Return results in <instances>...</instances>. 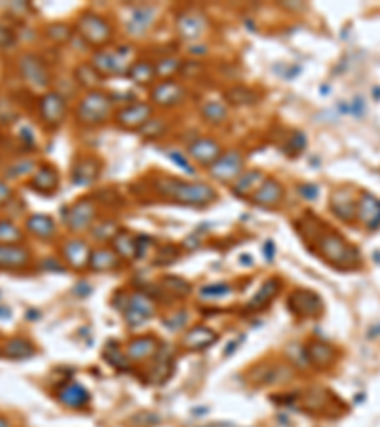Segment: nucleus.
Masks as SVG:
<instances>
[{
	"label": "nucleus",
	"instance_id": "obj_1",
	"mask_svg": "<svg viewBox=\"0 0 380 427\" xmlns=\"http://www.w3.org/2000/svg\"><path fill=\"white\" fill-rule=\"evenodd\" d=\"M152 186L162 197L190 207H204L217 200V192L211 184L190 183L177 177H160Z\"/></svg>",
	"mask_w": 380,
	"mask_h": 427
},
{
	"label": "nucleus",
	"instance_id": "obj_2",
	"mask_svg": "<svg viewBox=\"0 0 380 427\" xmlns=\"http://www.w3.org/2000/svg\"><path fill=\"white\" fill-rule=\"evenodd\" d=\"M314 244L318 245L319 253L326 258V262L335 266L337 270L352 271L360 268V251L348 241L346 237L340 236L335 228L323 226L321 234L314 237Z\"/></svg>",
	"mask_w": 380,
	"mask_h": 427
},
{
	"label": "nucleus",
	"instance_id": "obj_3",
	"mask_svg": "<svg viewBox=\"0 0 380 427\" xmlns=\"http://www.w3.org/2000/svg\"><path fill=\"white\" fill-rule=\"evenodd\" d=\"M115 110L112 105V97L107 91L101 89H94L82 97L75 109L76 122L86 128H95V126H101L109 120Z\"/></svg>",
	"mask_w": 380,
	"mask_h": 427
},
{
	"label": "nucleus",
	"instance_id": "obj_4",
	"mask_svg": "<svg viewBox=\"0 0 380 427\" xmlns=\"http://www.w3.org/2000/svg\"><path fill=\"white\" fill-rule=\"evenodd\" d=\"M76 33L82 40L92 47H105L112 40L115 36V29L110 25V21L103 15L95 14V12H86L78 17L76 23Z\"/></svg>",
	"mask_w": 380,
	"mask_h": 427
},
{
	"label": "nucleus",
	"instance_id": "obj_5",
	"mask_svg": "<svg viewBox=\"0 0 380 427\" xmlns=\"http://www.w3.org/2000/svg\"><path fill=\"white\" fill-rule=\"evenodd\" d=\"M92 65L95 70L103 76V78H109V76H126L128 75L129 67H131V50L126 46L120 47H101L97 50L92 57Z\"/></svg>",
	"mask_w": 380,
	"mask_h": 427
},
{
	"label": "nucleus",
	"instance_id": "obj_6",
	"mask_svg": "<svg viewBox=\"0 0 380 427\" xmlns=\"http://www.w3.org/2000/svg\"><path fill=\"white\" fill-rule=\"evenodd\" d=\"M210 177L213 181L223 184H234L238 177L245 171V158L240 150H228L223 152L217 162L207 167Z\"/></svg>",
	"mask_w": 380,
	"mask_h": 427
},
{
	"label": "nucleus",
	"instance_id": "obj_7",
	"mask_svg": "<svg viewBox=\"0 0 380 427\" xmlns=\"http://www.w3.org/2000/svg\"><path fill=\"white\" fill-rule=\"evenodd\" d=\"M95 218H97V204L92 197H80L65 211L63 223L68 228V232L80 234V232L88 230Z\"/></svg>",
	"mask_w": 380,
	"mask_h": 427
},
{
	"label": "nucleus",
	"instance_id": "obj_8",
	"mask_svg": "<svg viewBox=\"0 0 380 427\" xmlns=\"http://www.w3.org/2000/svg\"><path fill=\"white\" fill-rule=\"evenodd\" d=\"M17 68H20L21 78L34 89H46L52 82L50 68L36 54L21 55L20 61H17Z\"/></svg>",
	"mask_w": 380,
	"mask_h": 427
},
{
	"label": "nucleus",
	"instance_id": "obj_9",
	"mask_svg": "<svg viewBox=\"0 0 380 427\" xmlns=\"http://www.w3.org/2000/svg\"><path fill=\"white\" fill-rule=\"evenodd\" d=\"M152 105L150 103L136 101L129 103L122 109H118L115 112V122L122 129H129V131H141L147 123L152 120Z\"/></svg>",
	"mask_w": 380,
	"mask_h": 427
},
{
	"label": "nucleus",
	"instance_id": "obj_10",
	"mask_svg": "<svg viewBox=\"0 0 380 427\" xmlns=\"http://www.w3.org/2000/svg\"><path fill=\"white\" fill-rule=\"evenodd\" d=\"M156 313V306L150 300L149 294L145 292H131L126 302V310H124V317L129 327H141L149 321L152 315Z\"/></svg>",
	"mask_w": 380,
	"mask_h": 427
},
{
	"label": "nucleus",
	"instance_id": "obj_11",
	"mask_svg": "<svg viewBox=\"0 0 380 427\" xmlns=\"http://www.w3.org/2000/svg\"><path fill=\"white\" fill-rule=\"evenodd\" d=\"M38 114L48 128H59L67 116V101L59 91H46L38 101Z\"/></svg>",
	"mask_w": 380,
	"mask_h": 427
},
{
	"label": "nucleus",
	"instance_id": "obj_12",
	"mask_svg": "<svg viewBox=\"0 0 380 427\" xmlns=\"http://www.w3.org/2000/svg\"><path fill=\"white\" fill-rule=\"evenodd\" d=\"M184 97H187V89L177 80H160L150 88V101L154 107H162V109L181 105Z\"/></svg>",
	"mask_w": 380,
	"mask_h": 427
},
{
	"label": "nucleus",
	"instance_id": "obj_13",
	"mask_svg": "<svg viewBox=\"0 0 380 427\" xmlns=\"http://www.w3.org/2000/svg\"><path fill=\"white\" fill-rule=\"evenodd\" d=\"M356 220L369 232L380 228V200L367 190H361L356 200Z\"/></svg>",
	"mask_w": 380,
	"mask_h": 427
},
{
	"label": "nucleus",
	"instance_id": "obj_14",
	"mask_svg": "<svg viewBox=\"0 0 380 427\" xmlns=\"http://www.w3.org/2000/svg\"><path fill=\"white\" fill-rule=\"evenodd\" d=\"M175 27L181 38L189 42H198L207 31V20L198 10H184L177 15Z\"/></svg>",
	"mask_w": 380,
	"mask_h": 427
},
{
	"label": "nucleus",
	"instance_id": "obj_15",
	"mask_svg": "<svg viewBox=\"0 0 380 427\" xmlns=\"http://www.w3.org/2000/svg\"><path fill=\"white\" fill-rule=\"evenodd\" d=\"M221 154H223L221 144L211 137H198L187 149V158H192L202 167H211L221 158Z\"/></svg>",
	"mask_w": 380,
	"mask_h": 427
},
{
	"label": "nucleus",
	"instance_id": "obj_16",
	"mask_svg": "<svg viewBox=\"0 0 380 427\" xmlns=\"http://www.w3.org/2000/svg\"><path fill=\"white\" fill-rule=\"evenodd\" d=\"M61 255L63 260L68 264V268L82 271L89 266L92 247L88 245V241H84L80 237H73V239H67V241L63 244Z\"/></svg>",
	"mask_w": 380,
	"mask_h": 427
},
{
	"label": "nucleus",
	"instance_id": "obj_17",
	"mask_svg": "<svg viewBox=\"0 0 380 427\" xmlns=\"http://www.w3.org/2000/svg\"><path fill=\"white\" fill-rule=\"evenodd\" d=\"M289 308L293 310L295 315L306 319V317H319L323 313V302L316 292L310 291H295L289 297Z\"/></svg>",
	"mask_w": 380,
	"mask_h": 427
},
{
	"label": "nucleus",
	"instance_id": "obj_18",
	"mask_svg": "<svg viewBox=\"0 0 380 427\" xmlns=\"http://www.w3.org/2000/svg\"><path fill=\"white\" fill-rule=\"evenodd\" d=\"M29 186L34 192L42 194V196H52L59 188V173H57L54 165L42 163V165H38V170L34 171L33 177H31Z\"/></svg>",
	"mask_w": 380,
	"mask_h": 427
},
{
	"label": "nucleus",
	"instance_id": "obj_19",
	"mask_svg": "<svg viewBox=\"0 0 380 427\" xmlns=\"http://www.w3.org/2000/svg\"><path fill=\"white\" fill-rule=\"evenodd\" d=\"M31 264V253L23 245L0 244V270H25Z\"/></svg>",
	"mask_w": 380,
	"mask_h": 427
},
{
	"label": "nucleus",
	"instance_id": "obj_20",
	"mask_svg": "<svg viewBox=\"0 0 380 427\" xmlns=\"http://www.w3.org/2000/svg\"><path fill=\"white\" fill-rule=\"evenodd\" d=\"M160 352V342H158L156 336L152 334H147V336H137V338L129 340L128 346H126V357L129 361H136V363H141V361H149L152 359L154 355H158Z\"/></svg>",
	"mask_w": 380,
	"mask_h": 427
},
{
	"label": "nucleus",
	"instance_id": "obj_21",
	"mask_svg": "<svg viewBox=\"0 0 380 427\" xmlns=\"http://www.w3.org/2000/svg\"><path fill=\"white\" fill-rule=\"evenodd\" d=\"M356 200L352 188H339L331 196V211L332 215L340 218L342 223H353L356 220Z\"/></svg>",
	"mask_w": 380,
	"mask_h": 427
},
{
	"label": "nucleus",
	"instance_id": "obj_22",
	"mask_svg": "<svg viewBox=\"0 0 380 427\" xmlns=\"http://www.w3.org/2000/svg\"><path fill=\"white\" fill-rule=\"evenodd\" d=\"M156 21V8L152 6H139L129 12V17L126 21V31L131 36H145L149 33L150 27Z\"/></svg>",
	"mask_w": 380,
	"mask_h": 427
},
{
	"label": "nucleus",
	"instance_id": "obj_23",
	"mask_svg": "<svg viewBox=\"0 0 380 427\" xmlns=\"http://www.w3.org/2000/svg\"><path fill=\"white\" fill-rule=\"evenodd\" d=\"M253 204L258 207H265V209H276L282 202H284V186L276 181V179H268L261 184V188L253 194L251 197Z\"/></svg>",
	"mask_w": 380,
	"mask_h": 427
},
{
	"label": "nucleus",
	"instance_id": "obj_24",
	"mask_svg": "<svg viewBox=\"0 0 380 427\" xmlns=\"http://www.w3.org/2000/svg\"><path fill=\"white\" fill-rule=\"evenodd\" d=\"M101 175V163L94 156H84L75 163L71 179L76 186H92Z\"/></svg>",
	"mask_w": 380,
	"mask_h": 427
},
{
	"label": "nucleus",
	"instance_id": "obj_25",
	"mask_svg": "<svg viewBox=\"0 0 380 427\" xmlns=\"http://www.w3.org/2000/svg\"><path fill=\"white\" fill-rule=\"evenodd\" d=\"M55 397L61 403L63 407L67 408H82L86 407L89 403V394L76 382H67L63 384L57 391H55Z\"/></svg>",
	"mask_w": 380,
	"mask_h": 427
},
{
	"label": "nucleus",
	"instance_id": "obj_26",
	"mask_svg": "<svg viewBox=\"0 0 380 427\" xmlns=\"http://www.w3.org/2000/svg\"><path fill=\"white\" fill-rule=\"evenodd\" d=\"M217 342V334L211 331L210 327H192L187 334L183 336V346L190 352H202L207 350Z\"/></svg>",
	"mask_w": 380,
	"mask_h": 427
},
{
	"label": "nucleus",
	"instance_id": "obj_27",
	"mask_svg": "<svg viewBox=\"0 0 380 427\" xmlns=\"http://www.w3.org/2000/svg\"><path fill=\"white\" fill-rule=\"evenodd\" d=\"M265 181L266 175L261 170H245L242 175L238 177L236 183L232 184V192L238 197H251Z\"/></svg>",
	"mask_w": 380,
	"mask_h": 427
},
{
	"label": "nucleus",
	"instance_id": "obj_28",
	"mask_svg": "<svg viewBox=\"0 0 380 427\" xmlns=\"http://www.w3.org/2000/svg\"><path fill=\"white\" fill-rule=\"evenodd\" d=\"M306 357L316 368H329L337 359V352L321 340H314L306 347Z\"/></svg>",
	"mask_w": 380,
	"mask_h": 427
},
{
	"label": "nucleus",
	"instance_id": "obj_29",
	"mask_svg": "<svg viewBox=\"0 0 380 427\" xmlns=\"http://www.w3.org/2000/svg\"><path fill=\"white\" fill-rule=\"evenodd\" d=\"M25 228L31 236L38 237L42 241H48L55 236V223L54 218L48 217L44 213H36V215H31L25 223Z\"/></svg>",
	"mask_w": 380,
	"mask_h": 427
},
{
	"label": "nucleus",
	"instance_id": "obj_30",
	"mask_svg": "<svg viewBox=\"0 0 380 427\" xmlns=\"http://www.w3.org/2000/svg\"><path fill=\"white\" fill-rule=\"evenodd\" d=\"M89 270L92 271H115L120 268V257L110 249H95L89 258Z\"/></svg>",
	"mask_w": 380,
	"mask_h": 427
},
{
	"label": "nucleus",
	"instance_id": "obj_31",
	"mask_svg": "<svg viewBox=\"0 0 380 427\" xmlns=\"http://www.w3.org/2000/svg\"><path fill=\"white\" fill-rule=\"evenodd\" d=\"M129 80L137 84V86H150L156 80V73H154V63L150 61H133L129 67L128 75Z\"/></svg>",
	"mask_w": 380,
	"mask_h": 427
},
{
	"label": "nucleus",
	"instance_id": "obj_32",
	"mask_svg": "<svg viewBox=\"0 0 380 427\" xmlns=\"http://www.w3.org/2000/svg\"><path fill=\"white\" fill-rule=\"evenodd\" d=\"M112 251L120 258H137V237L129 236L126 230H118L112 239Z\"/></svg>",
	"mask_w": 380,
	"mask_h": 427
},
{
	"label": "nucleus",
	"instance_id": "obj_33",
	"mask_svg": "<svg viewBox=\"0 0 380 427\" xmlns=\"http://www.w3.org/2000/svg\"><path fill=\"white\" fill-rule=\"evenodd\" d=\"M36 350L34 346L29 342L27 338H21V336H15V338H10L4 346V355L10 357V359H29L33 357Z\"/></svg>",
	"mask_w": 380,
	"mask_h": 427
},
{
	"label": "nucleus",
	"instance_id": "obj_34",
	"mask_svg": "<svg viewBox=\"0 0 380 427\" xmlns=\"http://www.w3.org/2000/svg\"><path fill=\"white\" fill-rule=\"evenodd\" d=\"M184 63L175 57V55H170V57H162L160 61L154 63V73H156V80H173V76H177L181 70H183Z\"/></svg>",
	"mask_w": 380,
	"mask_h": 427
},
{
	"label": "nucleus",
	"instance_id": "obj_35",
	"mask_svg": "<svg viewBox=\"0 0 380 427\" xmlns=\"http://www.w3.org/2000/svg\"><path fill=\"white\" fill-rule=\"evenodd\" d=\"M278 291H279L278 279H270V281H266V283L263 285V289L255 294V299L247 304V308L253 310V312H255V310H263L265 306H268L272 300L276 299Z\"/></svg>",
	"mask_w": 380,
	"mask_h": 427
},
{
	"label": "nucleus",
	"instance_id": "obj_36",
	"mask_svg": "<svg viewBox=\"0 0 380 427\" xmlns=\"http://www.w3.org/2000/svg\"><path fill=\"white\" fill-rule=\"evenodd\" d=\"M75 78L82 88H88L89 91H94V89L99 86V82L105 80V78L95 70L92 63H82V65H78L75 70Z\"/></svg>",
	"mask_w": 380,
	"mask_h": 427
},
{
	"label": "nucleus",
	"instance_id": "obj_37",
	"mask_svg": "<svg viewBox=\"0 0 380 427\" xmlns=\"http://www.w3.org/2000/svg\"><path fill=\"white\" fill-rule=\"evenodd\" d=\"M23 241V232L17 224L8 218H0V244L20 245Z\"/></svg>",
	"mask_w": 380,
	"mask_h": 427
},
{
	"label": "nucleus",
	"instance_id": "obj_38",
	"mask_svg": "<svg viewBox=\"0 0 380 427\" xmlns=\"http://www.w3.org/2000/svg\"><path fill=\"white\" fill-rule=\"evenodd\" d=\"M202 116L210 123H223L228 118V109L224 107L223 103L210 101L202 107Z\"/></svg>",
	"mask_w": 380,
	"mask_h": 427
},
{
	"label": "nucleus",
	"instance_id": "obj_39",
	"mask_svg": "<svg viewBox=\"0 0 380 427\" xmlns=\"http://www.w3.org/2000/svg\"><path fill=\"white\" fill-rule=\"evenodd\" d=\"M226 99H228L231 105L245 107V105H251V103L257 101V95L249 88H232L226 91Z\"/></svg>",
	"mask_w": 380,
	"mask_h": 427
},
{
	"label": "nucleus",
	"instance_id": "obj_40",
	"mask_svg": "<svg viewBox=\"0 0 380 427\" xmlns=\"http://www.w3.org/2000/svg\"><path fill=\"white\" fill-rule=\"evenodd\" d=\"M46 34L50 40H54L55 44H65L67 40H71V27L65 25V23H54V25H48Z\"/></svg>",
	"mask_w": 380,
	"mask_h": 427
},
{
	"label": "nucleus",
	"instance_id": "obj_41",
	"mask_svg": "<svg viewBox=\"0 0 380 427\" xmlns=\"http://www.w3.org/2000/svg\"><path fill=\"white\" fill-rule=\"evenodd\" d=\"M36 170H38L36 162H33V160H21V162L6 167V177L17 179V177H23V175H33Z\"/></svg>",
	"mask_w": 380,
	"mask_h": 427
},
{
	"label": "nucleus",
	"instance_id": "obj_42",
	"mask_svg": "<svg viewBox=\"0 0 380 427\" xmlns=\"http://www.w3.org/2000/svg\"><path fill=\"white\" fill-rule=\"evenodd\" d=\"M163 287H166L168 291L173 292V294H179V297H187V294L190 292L189 283H187L184 279L173 278V276H170V278L163 279Z\"/></svg>",
	"mask_w": 380,
	"mask_h": 427
},
{
	"label": "nucleus",
	"instance_id": "obj_43",
	"mask_svg": "<svg viewBox=\"0 0 380 427\" xmlns=\"http://www.w3.org/2000/svg\"><path fill=\"white\" fill-rule=\"evenodd\" d=\"M231 292H232L231 285H224V283L207 285V287L202 289V299H223V297L231 294Z\"/></svg>",
	"mask_w": 380,
	"mask_h": 427
},
{
	"label": "nucleus",
	"instance_id": "obj_44",
	"mask_svg": "<svg viewBox=\"0 0 380 427\" xmlns=\"http://www.w3.org/2000/svg\"><path fill=\"white\" fill-rule=\"evenodd\" d=\"M15 33L4 23H0V50H8V47L15 46Z\"/></svg>",
	"mask_w": 380,
	"mask_h": 427
},
{
	"label": "nucleus",
	"instance_id": "obj_45",
	"mask_svg": "<svg viewBox=\"0 0 380 427\" xmlns=\"http://www.w3.org/2000/svg\"><path fill=\"white\" fill-rule=\"evenodd\" d=\"M163 129H166V123L152 122V120H150V122L141 129V133L147 137V139H158V137L163 133Z\"/></svg>",
	"mask_w": 380,
	"mask_h": 427
},
{
	"label": "nucleus",
	"instance_id": "obj_46",
	"mask_svg": "<svg viewBox=\"0 0 380 427\" xmlns=\"http://www.w3.org/2000/svg\"><path fill=\"white\" fill-rule=\"evenodd\" d=\"M187 321H189V315H187V313L177 312L175 315H171L170 319H166L163 325L168 327L170 331H179V329H183V327L187 325Z\"/></svg>",
	"mask_w": 380,
	"mask_h": 427
},
{
	"label": "nucleus",
	"instance_id": "obj_47",
	"mask_svg": "<svg viewBox=\"0 0 380 427\" xmlns=\"http://www.w3.org/2000/svg\"><path fill=\"white\" fill-rule=\"evenodd\" d=\"M12 196H14V190H12V186L6 183V181H0V207L2 205H6L10 200H12Z\"/></svg>",
	"mask_w": 380,
	"mask_h": 427
},
{
	"label": "nucleus",
	"instance_id": "obj_48",
	"mask_svg": "<svg viewBox=\"0 0 380 427\" xmlns=\"http://www.w3.org/2000/svg\"><path fill=\"white\" fill-rule=\"evenodd\" d=\"M299 190H300V194L305 196V200H316L319 194V188L316 186V184H302Z\"/></svg>",
	"mask_w": 380,
	"mask_h": 427
},
{
	"label": "nucleus",
	"instance_id": "obj_49",
	"mask_svg": "<svg viewBox=\"0 0 380 427\" xmlns=\"http://www.w3.org/2000/svg\"><path fill=\"white\" fill-rule=\"evenodd\" d=\"M184 156H187V154H183V156H181L179 152H171V158H173V162H177L179 165H181V167H184V171H187V173H194L192 165H189V163H187Z\"/></svg>",
	"mask_w": 380,
	"mask_h": 427
},
{
	"label": "nucleus",
	"instance_id": "obj_50",
	"mask_svg": "<svg viewBox=\"0 0 380 427\" xmlns=\"http://www.w3.org/2000/svg\"><path fill=\"white\" fill-rule=\"evenodd\" d=\"M268 253V258H272V255H274V247H272V244H268V247H265V255Z\"/></svg>",
	"mask_w": 380,
	"mask_h": 427
},
{
	"label": "nucleus",
	"instance_id": "obj_51",
	"mask_svg": "<svg viewBox=\"0 0 380 427\" xmlns=\"http://www.w3.org/2000/svg\"><path fill=\"white\" fill-rule=\"evenodd\" d=\"M0 427H10V421L6 418H2V416H0Z\"/></svg>",
	"mask_w": 380,
	"mask_h": 427
}]
</instances>
